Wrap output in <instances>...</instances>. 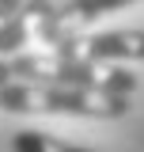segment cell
<instances>
[{
	"instance_id": "cell-4",
	"label": "cell",
	"mask_w": 144,
	"mask_h": 152,
	"mask_svg": "<svg viewBox=\"0 0 144 152\" xmlns=\"http://www.w3.org/2000/svg\"><path fill=\"white\" fill-rule=\"evenodd\" d=\"M49 4H53V0H31L23 12H15V15L0 27V57L23 53V50L34 42V27H38V19H42V12H46Z\"/></svg>"
},
{
	"instance_id": "cell-2",
	"label": "cell",
	"mask_w": 144,
	"mask_h": 152,
	"mask_svg": "<svg viewBox=\"0 0 144 152\" xmlns=\"http://www.w3.org/2000/svg\"><path fill=\"white\" fill-rule=\"evenodd\" d=\"M8 69L15 80H42V84H68V88H87V91H110V95H133L137 91V72L114 61H91L80 53H61V50H34V53H12Z\"/></svg>"
},
{
	"instance_id": "cell-6",
	"label": "cell",
	"mask_w": 144,
	"mask_h": 152,
	"mask_svg": "<svg viewBox=\"0 0 144 152\" xmlns=\"http://www.w3.org/2000/svg\"><path fill=\"white\" fill-rule=\"evenodd\" d=\"M27 4H31V0H0V27H4L8 19L15 15V12H23Z\"/></svg>"
},
{
	"instance_id": "cell-1",
	"label": "cell",
	"mask_w": 144,
	"mask_h": 152,
	"mask_svg": "<svg viewBox=\"0 0 144 152\" xmlns=\"http://www.w3.org/2000/svg\"><path fill=\"white\" fill-rule=\"evenodd\" d=\"M129 95L110 91H87L68 84H42V80H8L0 84V110L4 114H61V118H125Z\"/></svg>"
},
{
	"instance_id": "cell-3",
	"label": "cell",
	"mask_w": 144,
	"mask_h": 152,
	"mask_svg": "<svg viewBox=\"0 0 144 152\" xmlns=\"http://www.w3.org/2000/svg\"><path fill=\"white\" fill-rule=\"evenodd\" d=\"M61 53H80L91 61H114V65H129V61H144V31H80L61 46Z\"/></svg>"
},
{
	"instance_id": "cell-7",
	"label": "cell",
	"mask_w": 144,
	"mask_h": 152,
	"mask_svg": "<svg viewBox=\"0 0 144 152\" xmlns=\"http://www.w3.org/2000/svg\"><path fill=\"white\" fill-rule=\"evenodd\" d=\"M8 80H12V69H8V57H4L0 61V84H8Z\"/></svg>"
},
{
	"instance_id": "cell-5",
	"label": "cell",
	"mask_w": 144,
	"mask_h": 152,
	"mask_svg": "<svg viewBox=\"0 0 144 152\" xmlns=\"http://www.w3.org/2000/svg\"><path fill=\"white\" fill-rule=\"evenodd\" d=\"M12 152H99V148H84V145L61 141L57 133H46V129H19L12 137Z\"/></svg>"
}]
</instances>
